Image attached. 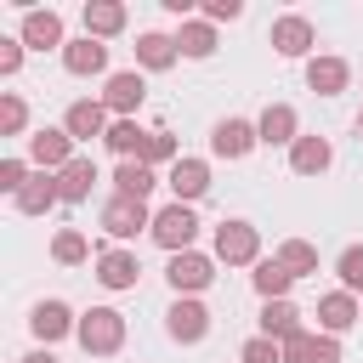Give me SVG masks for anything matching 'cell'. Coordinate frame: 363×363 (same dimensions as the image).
Masks as SVG:
<instances>
[{"mask_svg": "<svg viewBox=\"0 0 363 363\" xmlns=\"http://www.w3.org/2000/svg\"><path fill=\"white\" fill-rule=\"evenodd\" d=\"M153 187H159L153 164H142V159H119V164H113V193H119V199H142V204H147Z\"/></svg>", "mask_w": 363, "mask_h": 363, "instance_id": "24", "label": "cell"}, {"mask_svg": "<svg viewBox=\"0 0 363 363\" xmlns=\"http://www.w3.org/2000/svg\"><path fill=\"white\" fill-rule=\"evenodd\" d=\"M164 187L176 193V204H193V199H204V193H210V164H204V159H187V153H182V159L170 164Z\"/></svg>", "mask_w": 363, "mask_h": 363, "instance_id": "17", "label": "cell"}, {"mask_svg": "<svg viewBox=\"0 0 363 363\" xmlns=\"http://www.w3.org/2000/svg\"><path fill=\"white\" fill-rule=\"evenodd\" d=\"M79 153H74V136L62 130V125H40L34 136H28V164H40V170H62V164H74Z\"/></svg>", "mask_w": 363, "mask_h": 363, "instance_id": "6", "label": "cell"}, {"mask_svg": "<svg viewBox=\"0 0 363 363\" xmlns=\"http://www.w3.org/2000/svg\"><path fill=\"white\" fill-rule=\"evenodd\" d=\"M255 130H261L267 147H295V142H301V113H295L289 102H267L261 119H255Z\"/></svg>", "mask_w": 363, "mask_h": 363, "instance_id": "13", "label": "cell"}, {"mask_svg": "<svg viewBox=\"0 0 363 363\" xmlns=\"http://www.w3.org/2000/svg\"><path fill=\"white\" fill-rule=\"evenodd\" d=\"M210 306L199 301V295H176L170 301V312H164V335L176 340V346H199L204 335H210Z\"/></svg>", "mask_w": 363, "mask_h": 363, "instance_id": "3", "label": "cell"}, {"mask_svg": "<svg viewBox=\"0 0 363 363\" xmlns=\"http://www.w3.org/2000/svg\"><path fill=\"white\" fill-rule=\"evenodd\" d=\"M244 0H204V23H238Z\"/></svg>", "mask_w": 363, "mask_h": 363, "instance_id": "39", "label": "cell"}, {"mask_svg": "<svg viewBox=\"0 0 363 363\" xmlns=\"http://www.w3.org/2000/svg\"><path fill=\"white\" fill-rule=\"evenodd\" d=\"M164 278H170V289H176V295H199V289H210V284H216V255L182 250V255H170Z\"/></svg>", "mask_w": 363, "mask_h": 363, "instance_id": "9", "label": "cell"}, {"mask_svg": "<svg viewBox=\"0 0 363 363\" xmlns=\"http://www.w3.org/2000/svg\"><path fill=\"white\" fill-rule=\"evenodd\" d=\"M108 108H102V96H79V102H68V113H62V130L74 136V142H91V136H108Z\"/></svg>", "mask_w": 363, "mask_h": 363, "instance_id": "12", "label": "cell"}, {"mask_svg": "<svg viewBox=\"0 0 363 363\" xmlns=\"http://www.w3.org/2000/svg\"><path fill=\"white\" fill-rule=\"evenodd\" d=\"M176 159H182L176 136H170V130H153V136H147V153H142V164H176Z\"/></svg>", "mask_w": 363, "mask_h": 363, "instance_id": "36", "label": "cell"}, {"mask_svg": "<svg viewBox=\"0 0 363 363\" xmlns=\"http://www.w3.org/2000/svg\"><path fill=\"white\" fill-rule=\"evenodd\" d=\"M91 187H96V164L79 153L74 164H62L57 170V193H62V204H85L91 199Z\"/></svg>", "mask_w": 363, "mask_h": 363, "instance_id": "27", "label": "cell"}, {"mask_svg": "<svg viewBox=\"0 0 363 363\" xmlns=\"http://www.w3.org/2000/svg\"><path fill=\"white\" fill-rule=\"evenodd\" d=\"M261 335L278 340V346L295 340V335H306V329H301V306H295L289 295H284V301H261Z\"/></svg>", "mask_w": 363, "mask_h": 363, "instance_id": "21", "label": "cell"}, {"mask_svg": "<svg viewBox=\"0 0 363 363\" xmlns=\"http://www.w3.org/2000/svg\"><path fill=\"white\" fill-rule=\"evenodd\" d=\"M176 51H182V57H193V62L216 57V23H204V17H187V23L176 28Z\"/></svg>", "mask_w": 363, "mask_h": 363, "instance_id": "28", "label": "cell"}, {"mask_svg": "<svg viewBox=\"0 0 363 363\" xmlns=\"http://www.w3.org/2000/svg\"><path fill=\"white\" fill-rule=\"evenodd\" d=\"M51 261H57V267H85V261H96V255H91V238H85L79 227H62V233L51 238Z\"/></svg>", "mask_w": 363, "mask_h": 363, "instance_id": "30", "label": "cell"}, {"mask_svg": "<svg viewBox=\"0 0 363 363\" xmlns=\"http://www.w3.org/2000/svg\"><path fill=\"white\" fill-rule=\"evenodd\" d=\"M284 363H340V340L335 335H295V340H284Z\"/></svg>", "mask_w": 363, "mask_h": 363, "instance_id": "26", "label": "cell"}, {"mask_svg": "<svg viewBox=\"0 0 363 363\" xmlns=\"http://www.w3.org/2000/svg\"><path fill=\"white\" fill-rule=\"evenodd\" d=\"M79 23H85V34H91V40H113V34H125L130 11H125V0H85Z\"/></svg>", "mask_w": 363, "mask_h": 363, "instance_id": "18", "label": "cell"}, {"mask_svg": "<svg viewBox=\"0 0 363 363\" xmlns=\"http://www.w3.org/2000/svg\"><path fill=\"white\" fill-rule=\"evenodd\" d=\"M125 335H130V323H125L119 306H91V312H79V329H74V340L91 357H113L125 346Z\"/></svg>", "mask_w": 363, "mask_h": 363, "instance_id": "1", "label": "cell"}, {"mask_svg": "<svg viewBox=\"0 0 363 363\" xmlns=\"http://www.w3.org/2000/svg\"><path fill=\"white\" fill-rule=\"evenodd\" d=\"M147 136H153V130H142L136 119H113L102 142H108V147H113L119 159H142V153H147Z\"/></svg>", "mask_w": 363, "mask_h": 363, "instance_id": "29", "label": "cell"}, {"mask_svg": "<svg viewBox=\"0 0 363 363\" xmlns=\"http://www.w3.org/2000/svg\"><path fill=\"white\" fill-rule=\"evenodd\" d=\"M357 318H363V301H357L352 289H329V295H318V329H323V335H346Z\"/></svg>", "mask_w": 363, "mask_h": 363, "instance_id": "14", "label": "cell"}, {"mask_svg": "<svg viewBox=\"0 0 363 363\" xmlns=\"http://www.w3.org/2000/svg\"><path fill=\"white\" fill-rule=\"evenodd\" d=\"M17 40L28 45V51H62L68 45V34H62V11H40V6H28L23 11V28H17Z\"/></svg>", "mask_w": 363, "mask_h": 363, "instance_id": "10", "label": "cell"}, {"mask_svg": "<svg viewBox=\"0 0 363 363\" xmlns=\"http://www.w3.org/2000/svg\"><path fill=\"white\" fill-rule=\"evenodd\" d=\"M357 301H363V295H357Z\"/></svg>", "mask_w": 363, "mask_h": 363, "instance_id": "42", "label": "cell"}, {"mask_svg": "<svg viewBox=\"0 0 363 363\" xmlns=\"http://www.w3.org/2000/svg\"><path fill=\"white\" fill-rule=\"evenodd\" d=\"M335 272H340V289L363 295V244H346V250H340V261H335Z\"/></svg>", "mask_w": 363, "mask_h": 363, "instance_id": "34", "label": "cell"}, {"mask_svg": "<svg viewBox=\"0 0 363 363\" xmlns=\"http://www.w3.org/2000/svg\"><path fill=\"white\" fill-rule=\"evenodd\" d=\"M357 136H363V108H357Z\"/></svg>", "mask_w": 363, "mask_h": 363, "instance_id": "41", "label": "cell"}, {"mask_svg": "<svg viewBox=\"0 0 363 363\" xmlns=\"http://www.w3.org/2000/svg\"><path fill=\"white\" fill-rule=\"evenodd\" d=\"M147 102V79L130 68V74H108V85H102V108L113 113V119H136V108Z\"/></svg>", "mask_w": 363, "mask_h": 363, "instance_id": "11", "label": "cell"}, {"mask_svg": "<svg viewBox=\"0 0 363 363\" xmlns=\"http://www.w3.org/2000/svg\"><path fill=\"white\" fill-rule=\"evenodd\" d=\"M267 45H272L278 57H306V51L318 45V28H312V17H301V11H284V17H272V28H267Z\"/></svg>", "mask_w": 363, "mask_h": 363, "instance_id": "5", "label": "cell"}, {"mask_svg": "<svg viewBox=\"0 0 363 363\" xmlns=\"http://www.w3.org/2000/svg\"><path fill=\"white\" fill-rule=\"evenodd\" d=\"M250 284H255V295H261V301H284L295 278H289V272L278 267V255H267V261H255V272H250Z\"/></svg>", "mask_w": 363, "mask_h": 363, "instance_id": "31", "label": "cell"}, {"mask_svg": "<svg viewBox=\"0 0 363 363\" xmlns=\"http://www.w3.org/2000/svg\"><path fill=\"white\" fill-rule=\"evenodd\" d=\"M23 51H28V45H23L17 34H0V74H6V79L23 68Z\"/></svg>", "mask_w": 363, "mask_h": 363, "instance_id": "38", "label": "cell"}, {"mask_svg": "<svg viewBox=\"0 0 363 363\" xmlns=\"http://www.w3.org/2000/svg\"><path fill=\"white\" fill-rule=\"evenodd\" d=\"M329 164H335L329 136H301V142L289 147V170H295V176H323Z\"/></svg>", "mask_w": 363, "mask_h": 363, "instance_id": "23", "label": "cell"}, {"mask_svg": "<svg viewBox=\"0 0 363 363\" xmlns=\"http://www.w3.org/2000/svg\"><path fill=\"white\" fill-rule=\"evenodd\" d=\"M62 68H68L74 79L108 74V45H102V40H91V34H79V40H68V45H62Z\"/></svg>", "mask_w": 363, "mask_h": 363, "instance_id": "19", "label": "cell"}, {"mask_svg": "<svg viewBox=\"0 0 363 363\" xmlns=\"http://www.w3.org/2000/svg\"><path fill=\"white\" fill-rule=\"evenodd\" d=\"M96 221H102V233H108V238H119V244H125V238H136L142 227H153V210H147L142 199H119V193H113V199L102 204V216H96Z\"/></svg>", "mask_w": 363, "mask_h": 363, "instance_id": "7", "label": "cell"}, {"mask_svg": "<svg viewBox=\"0 0 363 363\" xmlns=\"http://www.w3.org/2000/svg\"><path fill=\"white\" fill-rule=\"evenodd\" d=\"M238 363H284V346L267 340V335H250V340L238 346Z\"/></svg>", "mask_w": 363, "mask_h": 363, "instance_id": "35", "label": "cell"}, {"mask_svg": "<svg viewBox=\"0 0 363 363\" xmlns=\"http://www.w3.org/2000/svg\"><path fill=\"white\" fill-rule=\"evenodd\" d=\"M346 85H352V62H346V57H306V91L340 96Z\"/></svg>", "mask_w": 363, "mask_h": 363, "instance_id": "20", "label": "cell"}, {"mask_svg": "<svg viewBox=\"0 0 363 363\" xmlns=\"http://www.w3.org/2000/svg\"><path fill=\"white\" fill-rule=\"evenodd\" d=\"M216 261H221V267H255V261H261V233H255L250 221H238V216L221 221V227H216Z\"/></svg>", "mask_w": 363, "mask_h": 363, "instance_id": "4", "label": "cell"}, {"mask_svg": "<svg viewBox=\"0 0 363 363\" xmlns=\"http://www.w3.org/2000/svg\"><path fill=\"white\" fill-rule=\"evenodd\" d=\"M23 363H57V357H51V352H28Z\"/></svg>", "mask_w": 363, "mask_h": 363, "instance_id": "40", "label": "cell"}, {"mask_svg": "<svg viewBox=\"0 0 363 363\" xmlns=\"http://www.w3.org/2000/svg\"><path fill=\"white\" fill-rule=\"evenodd\" d=\"M91 272H96V284L102 289H136V278H142V261H136V250H125V244H113V250H96V261H91Z\"/></svg>", "mask_w": 363, "mask_h": 363, "instance_id": "8", "label": "cell"}, {"mask_svg": "<svg viewBox=\"0 0 363 363\" xmlns=\"http://www.w3.org/2000/svg\"><path fill=\"white\" fill-rule=\"evenodd\" d=\"M176 34H159V28H147V34H136V62L147 68V74H164V68H176Z\"/></svg>", "mask_w": 363, "mask_h": 363, "instance_id": "22", "label": "cell"}, {"mask_svg": "<svg viewBox=\"0 0 363 363\" xmlns=\"http://www.w3.org/2000/svg\"><path fill=\"white\" fill-rule=\"evenodd\" d=\"M23 130H28V102L17 91H6L0 96V136H23Z\"/></svg>", "mask_w": 363, "mask_h": 363, "instance_id": "33", "label": "cell"}, {"mask_svg": "<svg viewBox=\"0 0 363 363\" xmlns=\"http://www.w3.org/2000/svg\"><path fill=\"white\" fill-rule=\"evenodd\" d=\"M255 142H261V130L250 119H216V130H210V153L216 159H244Z\"/></svg>", "mask_w": 363, "mask_h": 363, "instance_id": "16", "label": "cell"}, {"mask_svg": "<svg viewBox=\"0 0 363 363\" xmlns=\"http://www.w3.org/2000/svg\"><path fill=\"white\" fill-rule=\"evenodd\" d=\"M28 329H34V340H40V346H51V340L74 335V329H79V318H74V306H68V301H40V306L28 312Z\"/></svg>", "mask_w": 363, "mask_h": 363, "instance_id": "15", "label": "cell"}, {"mask_svg": "<svg viewBox=\"0 0 363 363\" xmlns=\"http://www.w3.org/2000/svg\"><path fill=\"white\" fill-rule=\"evenodd\" d=\"M11 204H17V216H45L51 204H62V193H57V176H51V170H34V176H28V187H23Z\"/></svg>", "mask_w": 363, "mask_h": 363, "instance_id": "25", "label": "cell"}, {"mask_svg": "<svg viewBox=\"0 0 363 363\" xmlns=\"http://www.w3.org/2000/svg\"><path fill=\"white\" fill-rule=\"evenodd\" d=\"M278 267H284L289 278L318 272V244H306V238H284V244H278Z\"/></svg>", "mask_w": 363, "mask_h": 363, "instance_id": "32", "label": "cell"}, {"mask_svg": "<svg viewBox=\"0 0 363 363\" xmlns=\"http://www.w3.org/2000/svg\"><path fill=\"white\" fill-rule=\"evenodd\" d=\"M153 244L164 250V255H182V250H193V238H199V216H193V204H164V210H153Z\"/></svg>", "mask_w": 363, "mask_h": 363, "instance_id": "2", "label": "cell"}, {"mask_svg": "<svg viewBox=\"0 0 363 363\" xmlns=\"http://www.w3.org/2000/svg\"><path fill=\"white\" fill-rule=\"evenodd\" d=\"M28 176H34V170H28V159H17V153H11V159H0V193H11V199H17V193L28 187Z\"/></svg>", "mask_w": 363, "mask_h": 363, "instance_id": "37", "label": "cell"}]
</instances>
